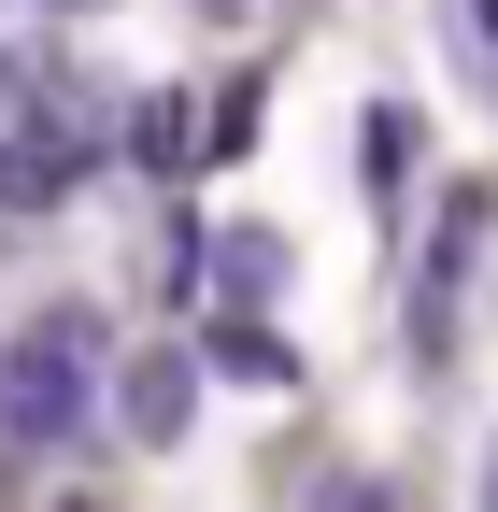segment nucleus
<instances>
[{
    "mask_svg": "<svg viewBox=\"0 0 498 512\" xmlns=\"http://www.w3.org/2000/svg\"><path fill=\"white\" fill-rule=\"evenodd\" d=\"M100 427V313H29L15 342H0V441L15 456H57V441Z\"/></svg>",
    "mask_w": 498,
    "mask_h": 512,
    "instance_id": "obj_1",
    "label": "nucleus"
},
{
    "mask_svg": "<svg viewBox=\"0 0 498 512\" xmlns=\"http://www.w3.org/2000/svg\"><path fill=\"white\" fill-rule=\"evenodd\" d=\"M484 185H456L442 214H427V271H413V370H442L456 356V285H470V256H484Z\"/></svg>",
    "mask_w": 498,
    "mask_h": 512,
    "instance_id": "obj_2",
    "label": "nucleus"
},
{
    "mask_svg": "<svg viewBox=\"0 0 498 512\" xmlns=\"http://www.w3.org/2000/svg\"><path fill=\"white\" fill-rule=\"evenodd\" d=\"M185 413H200V356L185 342H143L129 370H114V441L157 456V441H185Z\"/></svg>",
    "mask_w": 498,
    "mask_h": 512,
    "instance_id": "obj_3",
    "label": "nucleus"
},
{
    "mask_svg": "<svg viewBox=\"0 0 498 512\" xmlns=\"http://www.w3.org/2000/svg\"><path fill=\"white\" fill-rule=\"evenodd\" d=\"M72 185H86V157H72V143H57V128L29 114V128H15V157H0V200H15V228H43L57 200H72Z\"/></svg>",
    "mask_w": 498,
    "mask_h": 512,
    "instance_id": "obj_4",
    "label": "nucleus"
},
{
    "mask_svg": "<svg viewBox=\"0 0 498 512\" xmlns=\"http://www.w3.org/2000/svg\"><path fill=\"white\" fill-rule=\"evenodd\" d=\"M114 128H129V157H143V171H171V185H185V157H200V114H185V100H129Z\"/></svg>",
    "mask_w": 498,
    "mask_h": 512,
    "instance_id": "obj_5",
    "label": "nucleus"
},
{
    "mask_svg": "<svg viewBox=\"0 0 498 512\" xmlns=\"http://www.w3.org/2000/svg\"><path fill=\"white\" fill-rule=\"evenodd\" d=\"M214 370H228V384H285L299 356H285V342L257 328V299H228V313H214Z\"/></svg>",
    "mask_w": 498,
    "mask_h": 512,
    "instance_id": "obj_6",
    "label": "nucleus"
},
{
    "mask_svg": "<svg viewBox=\"0 0 498 512\" xmlns=\"http://www.w3.org/2000/svg\"><path fill=\"white\" fill-rule=\"evenodd\" d=\"M200 285H214V299H271V285H285V242H271V228H228Z\"/></svg>",
    "mask_w": 498,
    "mask_h": 512,
    "instance_id": "obj_7",
    "label": "nucleus"
},
{
    "mask_svg": "<svg viewBox=\"0 0 498 512\" xmlns=\"http://www.w3.org/2000/svg\"><path fill=\"white\" fill-rule=\"evenodd\" d=\"M200 271H214V228H200V214H171V228H157V285L185 299V285H200Z\"/></svg>",
    "mask_w": 498,
    "mask_h": 512,
    "instance_id": "obj_8",
    "label": "nucleus"
},
{
    "mask_svg": "<svg viewBox=\"0 0 498 512\" xmlns=\"http://www.w3.org/2000/svg\"><path fill=\"white\" fill-rule=\"evenodd\" d=\"M43 15H100V0H43Z\"/></svg>",
    "mask_w": 498,
    "mask_h": 512,
    "instance_id": "obj_9",
    "label": "nucleus"
},
{
    "mask_svg": "<svg viewBox=\"0 0 498 512\" xmlns=\"http://www.w3.org/2000/svg\"><path fill=\"white\" fill-rule=\"evenodd\" d=\"M484 498H498V456H484Z\"/></svg>",
    "mask_w": 498,
    "mask_h": 512,
    "instance_id": "obj_10",
    "label": "nucleus"
}]
</instances>
